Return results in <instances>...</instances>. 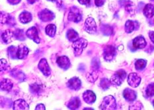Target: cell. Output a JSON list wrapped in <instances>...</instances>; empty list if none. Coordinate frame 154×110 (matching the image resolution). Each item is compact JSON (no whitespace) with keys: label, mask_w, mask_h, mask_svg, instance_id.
I'll use <instances>...</instances> for the list:
<instances>
[{"label":"cell","mask_w":154,"mask_h":110,"mask_svg":"<svg viewBox=\"0 0 154 110\" xmlns=\"http://www.w3.org/2000/svg\"><path fill=\"white\" fill-rule=\"evenodd\" d=\"M87 46H88V41L85 39L79 38L76 41L73 42L72 44V48L74 50V54L75 56H79L82 54Z\"/></svg>","instance_id":"1"},{"label":"cell","mask_w":154,"mask_h":110,"mask_svg":"<svg viewBox=\"0 0 154 110\" xmlns=\"http://www.w3.org/2000/svg\"><path fill=\"white\" fill-rule=\"evenodd\" d=\"M116 100L112 96H107L104 98L101 105L100 106L101 109H116Z\"/></svg>","instance_id":"2"},{"label":"cell","mask_w":154,"mask_h":110,"mask_svg":"<svg viewBox=\"0 0 154 110\" xmlns=\"http://www.w3.org/2000/svg\"><path fill=\"white\" fill-rule=\"evenodd\" d=\"M126 77V73L121 69L116 71L110 79V82L113 85L120 86Z\"/></svg>","instance_id":"3"},{"label":"cell","mask_w":154,"mask_h":110,"mask_svg":"<svg viewBox=\"0 0 154 110\" xmlns=\"http://www.w3.org/2000/svg\"><path fill=\"white\" fill-rule=\"evenodd\" d=\"M84 28L85 31L89 34H95L97 31V25L95 20L91 17L87 19L85 22Z\"/></svg>","instance_id":"4"},{"label":"cell","mask_w":154,"mask_h":110,"mask_svg":"<svg viewBox=\"0 0 154 110\" xmlns=\"http://www.w3.org/2000/svg\"><path fill=\"white\" fill-rule=\"evenodd\" d=\"M82 16L79 10L77 7H72L68 14V20L70 21L78 22L82 21Z\"/></svg>","instance_id":"5"},{"label":"cell","mask_w":154,"mask_h":110,"mask_svg":"<svg viewBox=\"0 0 154 110\" xmlns=\"http://www.w3.org/2000/svg\"><path fill=\"white\" fill-rule=\"evenodd\" d=\"M116 55V48L113 46H107L104 50V59L110 61L113 59Z\"/></svg>","instance_id":"6"},{"label":"cell","mask_w":154,"mask_h":110,"mask_svg":"<svg viewBox=\"0 0 154 110\" xmlns=\"http://www.w3.org/2000/svg\"><path fill=\"white\" fill-rule=\"evenodd\" d=\"M38 17L41 21L44 22H48L53 20L55 17L54 13L50 11L48 9H44L41 12L39 13Z\"/></svg>","instance_id":"7"},{"label":"cell","mask_w":154,"mask_h":110,"mask_svg":"<svg viewBox=\"0 0 154 110\" xmlns=\"http://www.w3.org/2000/svg\"><path fill=\"white\" fill-rule=\"evenodd\" d=\"M26 35L29 38L32 40L33 41L37 43V44L41 42V38L38 36L37 28L35 27V26H32V27L29 28L27 31L26 32Z\"/></svg>","instance_id":"8"},{"label":"cell","mask_w":154,"mask_h":110,"mask_svg":"<svg viewBox=\"0 0 154 110\" xmlns=\"http://www.w3.org/2000/svg\"><path fill=\"white\" fill-rule=\"evenodd\" d=\"M140 81H141V78L136 74V73H130L128 77V85L133 88H136L139 86Z\"/></svg>","instance_id":"9"},{"label":"cell","mask_w":154,"mask_h":110,"mask_svg":"<svg viewBox=\"0 0 154 110\" xmlns=\"http://www.w3.org/2000/svg\"><path fill=\"white\" fill-rule=\"evenodd\" d=\"M38 67L40 71L43 73V75L45 76H48L51 74V68H50L47 61H46L45 59H42L40 61Z\"/></svg>","instance_id":"10"},{"label":"cell","mask_w":154,"mask_h":110,"mask_svg":"<svg viewBox=\"0 0 154 110\" xmlns=\"http://www.w3.org/2000/svg\"><path fill=\"white\" fill-rule=\"evenodd\" d=\"M67 86L69 89L73 90V91H78L81 88L82 82L78 77H73L69 80L68 83H67Z\"/></svg>","instance_id":"11"},{"label":"cell","mask_w":154,"mask_h":110,"mask_svg":"<svg viewBox=\"0 0 154 110\" xmlns=\"http://www.w3.org/2000/svg\"><path fill=\"white\" fill-rule=\"evenodd\" d=\"M57 64L58 65L60 68L64 70L68 69L70 66L69 59L66 56H60L57 59Z\"/></svg>","instance_id":"12"},{"label":"cell","mask_w":154,"mask_h":110,"mask_svg":"<svg viewBox=\"0 0 154 110\" xmlns=\"http://www.w3.org/2000/svg\"><path fill=\"white\" fill-rule=\"evenodd\" d=\"M84 101L89 104H92L96 100V95L95 93L91 91H87L83 94Z\"/></svg>","instance_id":"13"},{"label":"cell","mask_w":154,"mask_h":110,"mask_svg":"<svg viewBox=\"0 0 154 110\" xmlns=\"http://www.w3.org/2000/svg\"><path fill=\"white\" fill-rule=\"evenodd\" d=\"M147 44L145 38L142 36L135 38L133 40V46L136 49H143Z\"/></svg>","instance_id":"14"},{"label":"cell","mask_w":154,"mask_h":110,"mask_svg":"<svg viewBox=\"0 0 154 110\" xmlns=\"http://www.w3.org/2000/svg\"><path fill=\"white\" fill-rule=\"evenodd\" d=\"M29 50L28 48L25 45H20L17 48V58L19 59H23L28 55Z\"/></svg>","instance_id":"15"},{"label":"cell","mask_w":154,"mask_h":110,"mask_svg":"<svg viewBox=\"0 0 154 110\" xmlns=\"http://www.w3.org/2000/svg\"><path fill=\"white\" fill-rule=\"evenodd\" d=\"M123 96L127 101L133 102L136 99L137 95L135 91L130 88H126L123 92Z\"/></svg>","instance_id":"16"},{"label":"cell","mask_w":154,"mask_h":110,"mask_svg":"<svg viewBox=\"0 0 154 110\" xmlns=\"http://www.w3.org/2000/svg\"><path fill=\"white\" fill-rule=\"evenodd\" d=\"M29 106L27 103L22 99L17 100L13 103V109H29Z\"/></svg>","instance_id":"17"},{"label":"cell","mask_w":154,"mask_h":110,"mask_svg":"<svg viewBox=\"0 0 154 110\" xmlns=\"http://www.w3.org/2000/svg\"><path fill=\"white\" fill-rule=\"evenodd\" d=\"M1 22L2 24H8L9 25L13 26L15 24V22H14L13 19L11 17V15H9L8 13L2 12L1 13Z\"/></svg>","instance_id":"18"},{"label":"cell","mask_w":154,"mask_h":110,"mask_svg":"<svg viewBox=\"0 0 154 110\" xmlns=\"http://www.w3.org/2000/svg\"><path fill=\"white\" fill-rule=\"evenodd\" d=\"M2 38L5 44H9V43L12 42L13 38H15L14 32L10 31V30H6L2 34Z\"/></svg>","instance_id":"19"},{"label":"cell","mask_w":154,"mask_h":110,"mask_svg":"<svg viewBox=\"0 0 154 110\" xmlns=\"http://www.w3.org/2000/svg\"><path fill=\"white\" fill-rule=\"evenodd\" d=\"M13 82L9 79H3L1 82V89L2 91L9 92L13 88Z\"/></svg>","instance_id":"20"},{"label":"cell","mask_w":154,"mask_h":110,"mask_svg":"<svg viewBox=\"0 0 154 110\" xmlns=\"http://www.w3.org/2000/svg\"><path fill=\"white\" fill-rule=\"evenodd\" d=\"M80 105H81V102L79 98L75 97L70 100L68 104V108L70 109H77L79 108Z\"/></svg>","instance_id":"21"},{"label":"cell","mask_w":154,"mask_h":110,"mask_svg":"<svg viewBox=\"0 0 154 110\" xmlns=\"http://www.w3.org/2000/svg\"><path fill=\"white\" fill-rule=\"evenodd\" d=\"M143 14L147 18H152L154 16V6L152 4H147L143 9Z\"/></svg>","instance_id":"22"},{"label":"cell","mask_w":154,"mask_h":110,"mask_svg":"<svg viewBox=\"0 0 154 110\" xmlns=\"http://www.w3.org/2000/svg\"><path fill=\"white\" fill-rule=\"evenodd\" d=\"M19 20L23 24H26L32 21V15L27 11H23L19 15Z\"/></svg>","instance_id":"23"},{"label":"cell","mask_w":154,"mask_h":110,"mask_svg":"<svg viewBox=\"0 0 154 110\" xmlns=\"http://www.w3.org/2000/svg\"><path fill=\"white\" fill-rule=\"evenodd\" d=\"M67 37H68L69 41L75 42L79 38L78 33L75 31L73 29H69L68 30V32H67Z\"/></svg>","instance_id":"24"},{"label":"cell","mask_w":154,"mask_h":110,"mask_svg":"<svg viewBox=\"0 0 154 110\" xmlns=\"http://www.w3.org/2000/svg\"><path fill=\"white\" fill-rule=\"evenodd\" d=\"M56 32V26L53 24H50L46 27V33L50 37H53Z\"/></svg>","instance_id":"25"},{"label":"cell","mask_w":154,"mask_h":110,"mask_svg":"<svg viewBox=\"0 0 154 110\" xmlns=\"http://www.w3.org/2000/svg\"><path fill=\"white\" fill-rule=\"evenodd\" d=\"M30 89H31V92L33 94H40L42 91V87L41 85L38 84V83H35L32 84L30 86Z\"/></svg>","instance_id":"26"},{"label":"cell","mask_w":154,"mask_h":110,"mask_svg":"<svg viewBox=\"0 0 154 110\" xmlns=\"http://www.w3.org/2000/svg\"><path fill=\"white\" fill-rule=\"evenodd\" d=\"M146 65H147V61L144 59L137 60L135 63L136 69L137 70H142L143 69H144L146 67Z\"/></svg>","instance_id":"27"},{"label":"cell","mask_w":154,"mask_h":110,"mask_svg":"<svg viewBox=\"0 0 154 110\" xmlns=\"http://www.w3.org/2000/svg\"><path fill=\"white\" fill-rule=\"evenodd\" d=\"M134 23L132 21H127L125 25V31L127 33H131L134 30Z\"/></svg>","instance_id":"28"},{"label":"cell","mask_w":154,"mask_h":110,"mask_svg":"<svg viewBox=\"0 0 154 110\" xmlns=\"http://www.w3.org/2000/svg\"><path fill=\"white\" fill-rule=\"evenodd\" d=\"M110 83L111 82H110L108 79L106 78H103L101 79V82H100V86H101V88L103 90L105 91V90H107L109 88Z\"/></svg>","instance_id":"29"},{"label":"cell","mask_w":154,"mask_h":110,"mask_svg":"<svg viewBox=\"0 0 154 110\" xmlns=\"http://www.w3.org/2000/svg\"><path fill=\"white\" fill-rule=\"evenodd\" d=\"M97 76L98 75L97 73H96V71H92L87 75V79H88L89 82H93L96 81L97 79Z\"/></svg>","instance_id":"30"},{"label":"cell","mask_w":154,"mask_h":110,"mask_svg":"<svg viewBox=\"0 0 154 110\" xmlns=\"http://www.w3.org/2000/svg\"><path fill=\"white\" fill-rule=\"evenodd\" d=\"M14 36H15V38L20 40H24L25 38L24 34H23V31L22 30H20V29L16 30V31L14 32Z\"/></svg>","instance_id":"31"},{"label":"cell","mask_w":154,"mask_h":110,"mask_svg":"<svg viewBox=\"0 0 154 110\" xmlns=\"http://www.w3.org/2000/svg\"><path fill=\"white\" fill-rule=\"evenodd\" d=\"M17 48L14 47V46H11L8 49V54L9 57L11 59H15L17 57Z\"/></svg>","instance_id":"32"},{"label":"cell","mask_w":154,"mask_h":110,"mask_svg":"<svg viewBox=\"0 0 154 110\" xmlns=\"http://www.w3.org/2000/svg\"><path fill=\"white\" fill-rule=\"evenodd\" d=\"M146 94L148 97L154 96V82L149 84L146 89Z\"/></svg>","instance_id":"33"},{"label":"cell","mask_w":154,"mask_h":110,"mask_svg":"<svg viewBox=\"0 0 154 110\" xmlns=\"http://www.w3.org/2000/svg\"><path fill=\"white\" fill-rule=\"evenodd\" d=\"M9 65H8V62H7L5 59H1V71H5L7 69L9 68Z\"/></svg>","instance_id":"34"},{"label":"cell","mask_w":154,"mask_h":110,"mask_svg":"<svg viewBox=\"0 0 154 110\" xmlns=\"http://www.w3.org/2000/svg\"><path fill=\"white\" fill-rule=\"evenodd\" d=\"M11 73H14V75L11 74L13 76H14V78L15 77L16 79H19V80H21V78H24V77H21V75H23V73L22 72L16 71H15V70H13Z\"/></svg>","instance_id":"35"},{"label":"cell","mask_w":154,"mask_h":110,"mask_svg":"<svg viewBox=\"0 0 154 110\" xmlns=\"http://www.w3.org/2000/svg\"><path fill=\"white\" fill-rule=\"evenodd\" d=\"M106 0H95V5L97 7H101L104 5Z\"/></svg>","instance_id":"36"},{"label":"cell","mask_w":154,"mask_h":110,"mask_svg":"<svg viewBox=\"0 0 154 110\" xmlns=\"http://www.w3.org/2000/svg\"><path fill=\"white\" fill-rule=\"evenodd\" d=\"M8 2L11 5H17L20 3L21 0H8Z\"/></svg>","instance_id":"37"},{"label":"cell","mask_w":154,"mask_h":110,"mask_svg":"<svg viewBox=\"0 0 154 110\" xmlns=\"http://www.w3.org/2000/svg\"><path fill=\"white\" fill-rule=\"evenodd\" d=\"M78 1L82 5H88L90 3L91 0H78Z\"/></svg>","instance_id":"38"},{"label":"cell","mask_w":154,"mask_h":110,"mask_svg":"<svg viewBox=\"0 0 154 110\" xmlns=\"http://www.w3.org/2000/svg\"><path fill=\"white\" fill-rule=\"evenodd\" d=\"M35 109H36V110H39V109L45 110V109H46V108H45V106L44 105L41 104H38L37 106H36Z\"/></svg>","instance_id":"39"},{"label":"cell","mask_w":154,"mask_h":110,"mask_svg":"<svg viewBox=\"0 0 154 110\" xmlns=\"http://www.w3.org/2000/svg\"><path fill=\"white\" fill-rule=\"evenodd\" d=\"M149 36L150 39H151L152 42L154 44V32H150L149 33Z\"/></svg>","instance_id":"40"},{"label":"cell","mask_w":154,"mask_h":110,"mask_svg":"<svg viewBox=\"0 0 154 110\" xmlns=\"http://www.w3.org/2000/svg\"><path fill=\"white\" fill-rule=\"evenodd\" d=\"M36 0H27V1L29 3H31V4H33V3L36 2Z\"/></svg>","instance_id":"41"},{"label":"cell","mask_w":154,"mask_h":110,"mask_svg":"<svg viewBox=\"0 0 154 110\" xmlns=\"http://www.w3.org/2000/svg\"><path fill=\"white\" fill-rule=\"evenodd\" d=\"M84 109H91V108H85Z\"/></svg>","instance_id":"42"},{"label":"cell","mask_w":154,"mask_h":110,"mask_svg":"<svg viewBox=\"0 0 154 110\" xmlns=\"http://www.w3.org/2000/svg\"><path fill=\"white\" fill-rule=\"evenodd\" d=\"M153 107H154V100L153 101Z\"/></svg>","instance_id":"43"},{"label":"cell","mask_w":154,"mask_h":110,"mask_svg":"<svg viewBox=\"0 0 154 110\" xmlns=\"http://www.w3.org/2000/svg\"><path fill=\"white\" fill-rule=\"evenodd\" d=\"M49 1H55V0H49Z\"/></svg>","instance_id":"44"},{"label":"cell","mask_w":154,"mask_h":110,"mask_svg":"<svg viewBox=\"0 0 154 110\" xmlns=\"http://www.w3.org/2000/svg\"><path fill=\"white\" fill-rule=\"evenodd\" d=\"M152 1H153V2H154V0H152Z\"/></svg>","instance_id":"45"}]
</instances>
